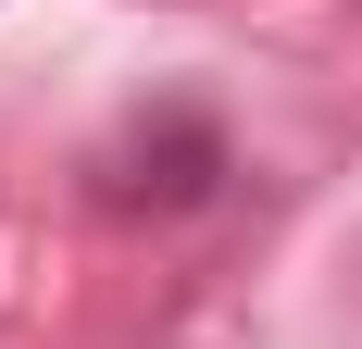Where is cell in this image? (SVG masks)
<instances>
[{
	"label": "cell",
	"mask_w": 362,
	"mask_h": 349,
	"mask_svg": "<svg viewBox=\"0 0 362 349\" xmlns=\"http://www.w3.org/2000/svg\"><path fill=\"white\" fill-rule=\"evenodd\" d=\"M213 174H225V138H213V112H150L138 138L100 162V200H125V212H187V200H213Z\"/></svg>",
	"instance_id": "6da1fadb"
}]
</instances>
